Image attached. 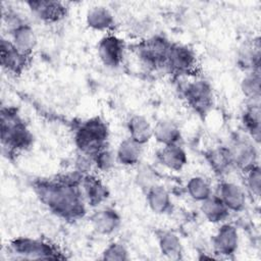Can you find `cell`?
<instances>
[{"label": "cell", "mask_w": 261, "mask_h": 261, "mask_svg": "<svg viewBox=\"0 0 261 261\" xmlns=\"http://www.w3.org/2000/svg\"><path fill=\"white\" fill-rule=\"evenodd\" d=\"M40 200L55 214L63 218H76L84 211L83 194L67 180L41 181L35 187Z\"/></svg>", "instance_id": "obj_1"}, {"label": "cell", "mask_w": 261, "mask_h": 261, "mask_svg": "<svg viewBox=\"0 0 261 261\" xmlns=\"http://www.w3.org/2000/svg\"><path fill=\"white\" fill-rule=\"evenodd\" d=\"M1 141L3 149L9 152L25 149L32 142V136L14 109L1 110Z\"/></svg>", "instance_id": "obj_2"}, {"label": "cell", "mask_w": 261, "mask_h": 261, "mask_svg": "<svg viewBox=\"0 0 261 261\" xmlns=\"http://www.w3.org/2000/svg\"><path fill=\"white\" fill-rule=\"evenodd\" d=\"M108 137V130L105 123L98 117L84 122L77 128L74 141L77 148L86 155L95 156L104 149Z\"/></svg>", "instance_id": "obj_3"}, {"label": "cell", "mask_w": 261, "mask_h": 261, "mask_svg": "<svg viewBox=\"0 0 261 261\" xmlns=\"http://www.w3.org/2000/svg\"><path fill=\"white\" fill-rule=\"evenodd\" d=\"M170 44H168L163 38L154 37L144 41L138 47V55L141 59L153 66L166 63Z\"/></svg>", "instance_id": "obj_4"}, {"label": "cell", "mask_w": 261, "mask_h": 261, "mask_svg": "<svg viewBox=\"0 0 261 261\" xmlns=\"http://www.w3.org/2000/svg\"><path fill=\"white\" fill-rule=\"evenodd\" d=\"M188 103L200 114L206 113L212 105V91L204 81H195L189 84L185 90Z\"/></svg>", "instance_id": "obj_5"}, {"label": "cell", "mask_w": 261, "mask_h": 261, "mask_svg": "<svg viewBox=\"0 0 261 261\" xmlns=\"http://www.w3.org/2000/svg\"><path fill=\"white\" fill-rule=\"evenodd\" d=\"M165 65L176 73H187L195 68L196 56L186 46L170 45Z\"/></svg>", "instance_id": "obj_6"}, {"label": "cell", "mask_w": 261, "mask_h": 261, "mask_svg": "<svg viewBox=\"0 0 261 261\" xmlns=\"http://www.w3.org/2000/svg\"><path fill=\"white\" fill-rule=\"evenodd\" d=\"M29 56L21 53L11 41L1 40V65L11 73H20L28 64Z\"/></svg>", "instance_id": "obj_7"}, {"label": "cell", "mask_w": 261, "mask_h": 261, "mask_svg": "<svg viewBox=\"0 0 261 261\" xmlns=\"http://www.w3.org/2000/svg\"><path fill=\"white\" fill-rule=\"evenodd\" d=\"M98 55L107 66H117L123 57V44L113 35L105 36L98 45Z\"/></svg>", "instance_id": "obj_8"}, {"label": "cell", "mask_w": 261, "mask_h": 261, "mask_svg": "<svg viewBox=\"0 0 261 261\" xmlns=\"http://www.w3.org/2000/svg\"><path fill=\"white\" fill-rule=\"evenodd\" d=\"M27 5L36 17L46 22L58 21L66 14V7L57 1H29Z\"/></svg>", "instance_id": "obj_9"}, {"label": "cell", "mask_w": 261, "mask_h": 261, "mask_svg": "<svg viewBox=\"0 0 261 261\" xmlns=\"http://www.w3.org/2000/svg\"><path fill=\"white\" fill-rule=\"evenodd\" d=\"M227 150L231 157L232 163L242 166L246 170L255 166L257 154L253 143H251L249 140H245L243 138L238 139Z\"/></svg>", "instance_id": "obj_10"}, {"label": "cell", "mask_w": 261, "mask_h": 261, "mask_svg": "<svg viewBox=\"0 0 261 261\" xmlns=\"http://www.w3.org/2000/svg\"><path fill=\"white\" fill-rule=\"evenodd\" d=\"M11 247L15 253L28 255L31 258H55L52 256L54 250L48 244L40 241L18 239L12 243Z\"/></svg>", "instance_id": "obj_11"}, {"label": "cell", "mask_w": 261, "mask_h": 261, "mask_svg": "<svg viewBox=\"0 0 261 261\" xmlns=\"http://www.w3.org/2000/svg\"><path fill=\"white\" fill-rule=\"evenodd\" d=\"M228 210H241L245 204V195L240 187L232 182H222L218 188V196Z\"/></svg>", "instance_id": "obj_12"}, {"label": "cell", "mask_w": 261, "mask_h": 261, "mask_svg": "<svg viewBox=\"0 0 261 261\" xmlns=\"http://www.w3.org/2000/svg\"><path fill=\"white\" fill-rule=\"evenodd\" d=\"M10 34L12 35V44L21 53L30 56L37 43L34 30L29 24L23 23Z\"/></svg>", "instance_id": "obj_13"}, {"label": "cell", "mask_w": 261, "mask_h": 261, "mask_svg": "<svg viewBox=\"0 0 261 261\" xmlns=\"http://www.w3.org/2000/svg\"><path fill=\"white\" fill-rule=\"evenodd\" d=\"M158 158L162 164L174 170L181 169L187 163V155L177 144L164 146L158 152Z\"/></svg>", "instance_id": "obj_14"}, {"label": "cell", "mask_w": 261, "mask_h": 261, "mask_svg": "<svg viewBox=\"0 0 261 261\" xmlns=\"http://www.w3.org/2000/svg\"><path fill=\"white\" fill-rule=\"evenodd\" d=\"M215 249L222 254L232 253L238 244V234L233 226L222 225L213 240Z\"/></svg>", "instance_id": "obj_15"}, {"label": "cell", "mask_w": 261, "mask_h": 261, "mask_svg": "<svg viewBox=\"0 0 261 261\" xmlns=\"http://www.w3.org/2000/svg\"><path fill=\"white\" fill-rule=\"evenodd\" d=\"M83 187L85 198L90 205H99L108 197V191L106 187L96 177L87 176L83 181Z\"/></svg>", "instance_id": "obj_16"}, {"label": "cell", "mask_w": 261, "mask_h": 261, "mask_svg": "<svg viewBox=\"0 0 261 261\" xmlns=\"http://www.w3.org/2000/svg\"><path fill=\"white\" fill-rule=\"evenodd\" d=\"M128 132L130 136L129 138L140 145L148 142L153 136V128L151 127L149 121L141 115L133 116L129 119Z\"/></svg>", "instance_id": "obj_17"}, {"label": "cell", "mask_w": 261, "mask_h": 261, "mask_svg": "<svg viewBox=\"0 0 261 261\" xmlns=\"http://www.w3.org/2000/svg\"><path fill=\"white\" fill-rule=\"evenodd\" d=\"M119 221L118 214L112 209H102L92 216L94 227L102 233H110L115 230Z\"/></svg>", "instance_id": "obj_18"}, {"label": "cell", "mask_w": 261, "mask_h": 261, "mask_svg": "<svg viewBox=\"0 0 261 261\" xmlns=\"http://www.w3.org/2000/svg\"><path fill=\"white\" fill-rule=\"evenodd\" d=\"M87 23L90 28L98 31H104L111 28L114 18L111 12L103 6L92 7L87 13Z\"/></svg>", "instance_id": "obj_19"}, {"label": "cell", "mask_w": 261, "mask_h": 261, "mask_svg": "<svg viewBox=\"0 0 261 261\" xmlns=\"http://www.w3.org/2000/svg\"><path fill=\"white\" fill-rule=\"evenodd\" d=\"M147 201L150 208L156 213H165L171 208L168 193L162 187L156 185L147 190Z\"/></svg>", "instance_id": "obj_20"}, {"label": "cell", "mask_w": 261, "mask_h": 261, "mask_svg": "<svg viewBox=\"0 0 261 261\" xmlns=\"http://www.w3.org/2000/svg\"><path fill=\"white\" fill-rule=\"evenodd\" d=\"M201 210L209 221L219 222L226 218L228 209L217 196H210L202 201Z\"/></svg>", "instance_id": "obj_21"}, {"label": "cell", "mask_w": 261, "mask_h": 261, "mask_svg": "<svg viewBox=\"0 0 261 261\" xmlns=\"http://www.w3.org/2000/svg\"><path fill=\"white\" fill-rule=\"evenodd\" d=\"M153 136L158 142L167 145H175L179 141L180 133L178 127L171 121L162 120L159 121L153 128Z\"/></svg>", "instance_id": "obj_22"}, {"label": "cell", "mask_w": 261, "mask_h": 261, "mask_svg": "<svg viewBox=\"0 0 261 261\" xmlns=\"http://www.w3.org/2000/svg\"><path fill=\"white\" fill-rule=\"evenodd\" d=\"M207 160L211 168L218 174L225 173L229 169L230 165L233 164L229 152L225 148L211 150L207 154Z\"/></svg>", "instance_id": "obj_23"}, {"label": "cell", "mask_w": 261, "mask_h": 261, "mask_svg": "<svg viewBox=\"0 0 261 261\" xmlns=\"http://www.w3.org/2000/svg\"><path fill=\"white\" fill-rule=\"evenodd\" d=\"M140 144L136 143L130 138L120 143L117 150V159L121 164L133 165L139 161L141 148Z\"/></svg>", "instance_id": "obj_24"}, {"label": "cell", "mask_w": 261, "mask_h": 261, "mask_svg": "<svg viewBox=\"0 0 261 261\" xmlns=\"http://www.w3.org/2000/svg\"><path fill=\"white\" fill-rule=\"evenodd\" d=\"M187 190L189 195L197 201H204L211 196V189L207 180L200 176L192 177L188 185Z\"/></svg>", "instance_id": "obj_25"}, {"label": "cell", "mask_w": 261, "mask_h": 261, "mask_svg": "<svg viewBox=\"0 0 261 261\" xmlns=\"http://www.w3.org/2000/svg\"><path fill=\"white\" fill-rule=\"evenodd\" d=\"M244 123L251 133L252 137L259 141L260 137V110L258 104L250 106L244 115Z\"/></svg>", "instance_id": "obj_26"}, {"label": "cell", "mask_w": 261, "mask_h": 261, "mask_svg": "<svg viewBox=\"0 0 261 261\" xmlns=\"http://www.w3.org/2000/svg\"><path fill=\"white\" fill-rule=\"evenodd\" d=\"M242 89L244 94L252 99L253 102L259 100L260 97V75L258 71L250 72L242 82Z\"/></svg>", "instance_id": "obj_27"}, {"label": "cell", "mask_w": 261, "mask_h": 261, "mask_svg": "<svg viewBox=\"0 0 261 261\" xmlns=\"http://www.w3.org/2000/svg\"><path fill=\"white\" fill-rule=\"evenodd\" d=\"M160 247L163 253L173 255L179 253L180 244L178 239L171 232H163L160 236Z\"/></svg>", "instance_id": "obj_28"}, {"label": "cell", "mask_w": 261, "mask_h": 261, "mask_svg": "<svg viewBox=\"0 0 261 261\" xmlns=\"http://www.w3.org/2000/svg\"><path fill=\"white\" fill-rule=\"evenodd\" d=\"M260 168L255 165L247 170V185L257 197L260 195Z\"/></svg>", "instance_id": "obj_29"}, {"label": "cell", "mask_w": 261, "mask_h": 261, "mask_svg": "<svg viewBox=\"0 0 261 261\" xmlns=\"http://www.w3.org/2000/svg\"><path fill=\"white\" fill-rule=\"evenodd\" d=\"M95 161L97 163V165L100 167V168H108L111 164H112V161H113V158L111 156V153L108 152L107 150L105 149H102L100 152H98L95 156Z\"/></svg>", "instance_id": "obj_30"}]
</instances>
